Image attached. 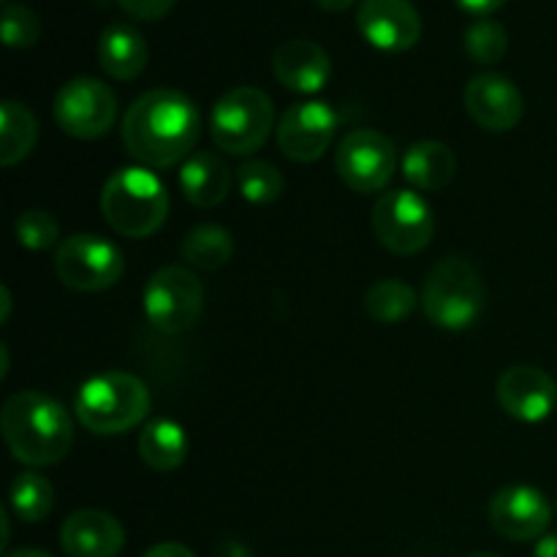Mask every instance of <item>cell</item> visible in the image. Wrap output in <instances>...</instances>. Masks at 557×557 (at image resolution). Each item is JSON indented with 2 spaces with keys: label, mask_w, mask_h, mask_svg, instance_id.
<instances>
[{
  "label": "cell",
  "mask_w": 557,
  "mask_h": 557,
  "mask_svg": "<svg viewBox=\"0 0 557 557\" xmlns=\"http://www.w3.org/2000/svg\"><path fill=\"white\" fill-rule=\"evenodd\" d=\"M101 212L109 228L120 237H152L169 218L166 185L152 174V169H117L101 188Z\"/></svg>",
  "instance_id": "obj_3"
},
{
  "label": "cell",
  "mask_w": 557,
  "mask_h": 557,
  "mask_svg": "<svg viewBox=\"0 0 557 557\" xmlns=\"http://www.w3.org/2000/svg\"><path fill=\"white\" fill-rule=\"evenodd\" d=\"M321 11H330V14H343V11L351 9L357 0H313Z\"/></svg>",
  "instance_id": "obj_35"
},
{
  "label": "cell",
  "mask_w": 557,
  "mask_h": 557,
  "mask_svg": "<svg viewBox=\"0 0 557 557\" xmlns=\"http://www.w3.org/2000/svg\"><path fill=\"white\" fill-rule=\"evenodd\" d=\"M5 557H52V555L41 553V549H16V553H9Z\"/></svg>",
  "instance_id": "obj_37"
},
{
  "label": "cell",
  "mask_w": 557,
  "mask_h": 557,
  "mask_svg": "<svg viewBox=\"0 0 557 557\" xmlns=\"http://www.w3.org/2000/svg\"><path fill=\"white\" fill-rule=\"evenodd\" d=\"M395 141L373 128H357L343 136L335 152L337 177L354 194H379L395 177Z\"/></svg>",
  "instance_id": "obj_11"
},
{
  "label": "cell",
  "mask_w": 557,
  "mask_h": 557,
  "mask_svg": "<svg viewBox=\"0 0 557 557\" xmlns=\"http://www.w3.org/2000/svg\"><path fill=\"white\" fill-rule=\"evenodd\" d=\"M147 60H150V47L136 27L125 25V22L103 27L101 41H98V63H101L103 74L117 82H131L141 76Z\"/></svg>",
  "instance_id": "obj_19"
},
{
  "label": "cell",
  "mask_w": 557,
  "mask_h": 557,
  "mask_svg": "<svg viewBox=\"0 0 557 557\" xmlns=\"http://www.w3.org/2000/svg\"><path fill=\"white\" fill-rule=\"evenodd\" d=\"M237 185L245 201H250L256 207H264L281 199L283 188H286V180L277 172L275 163L245 161L237 172Z\"/></svg>",
  "instance_id": "obj_28"
},
{
  "label": "cell",
  "mask_w": 557,
  "mask_h": 557,
  "mask_svg": "<svg viewBox=\"0 0 557 557\" xmlns=\"http://www.w3.org/2000/svg\"><path fill=\"white\" fill-rule=\"evenodd\" d=\"M60 547L69 557H117L125 547V528L109 511L79 509L65 517Z\"/></svg>",
  "instance_id": "obj_17"
},
{
  "label": "cell",
  "mask_w": 557,
  "mask_h": 557,
  "mask_svg": "<svg viewBox=\"0 0 557 557\" xmlns=\"http://www.w3.org/2000/svg\"><path fill=\"white\" fill-rule=\"evenodd\" d=\"M272 74L286 90L313 96L324 90L332 76V60L324 47L308 38H292L283 41L272 52Z\"/></svg>",
  "instance_id": "obj_18"
},
{
  "label": "cell",
  "mask_w": 557,
  "mask_h": 557,
  "mask_svg": "<svg viewBox=\"0 0 557 557\" xmlns=\"http://www.w3.org/2000/svg\"><path fill=\"white\" fill-rule=\"evenodd\" d=\"M141 557H196L194 553H190L185 544H177V542H161L156 544V547L147 549L145 555Z\"/></svg>",
  "instance_id": "obj_33"
},
{
  "label": "cell",
  "mask_w": 557,
  "mask_h": 557,
  "mask_svg": "<svg viewBox=\"0 0 557 557\" xmlns=\"http://www.w3.org/2000/svg\"><path fill=\"white\" fill-rule=\"evenodd\" d=\"M337 131V114L324 101H299L283 112L275 136L283 156L294 163H313L330 150Z\"/></svg>",
  "instance_id": "obj_12"
},
{
  "label": "cell",
  "mask_w": 557,
  "mask_h": 557,
  "mask_svg": "<svg viewBox=\"0 0 557 557\" xmlns=\"http://www.w3.org/2000/svg\"><path fill=\"white\" fill-rule=\"evenodd\" d=\"M0 294H3V315H0V321L5 324V321H9V313H11V292L3 286L0 288Z\"/></svg>",
  "instance_id": "obj_36"
},
{
  "label": "cell",
  "mask_w": 557,
  "mask_h": 557,
  "mask_svg": "<svg viewBox=\"0 0 557 557\" xmlns=\"http://www.w3.org/2000/svg\"><path fill=\"white\" fill-rule=\"evenodd\" d=\"M54 272L71 292H107L123 277V250L98 234H71L58 245Z\"/></svg>",
  "instance_id": "obj_9"
},
{
  "label": "cell",
  "mask_w": 557,
  "mask_h": 557,
  "mask_svg": "<svg viewBox=\"0 0 557 557\" xmlns=\"http://www.w3.org/2000/svg\"><path fill=\"white\" fill-rule=\"evenodd\" d=\"M11 509L22 522H41L54 509V487L47 476L38 471H22L11 482Z\"/></svg>",
  "instance_id": "obj_26"
},
{
  "label": "cell",
  "mask_w": 557,
  "mask_h": 557,
  "mask_svg": "<svg viewBox=\"0 0 557 557\" xmlns=\"http://www.w3.org/2000/svg\"><path fill=\"white\" fill-rule=\"evenodd\" d=\"M188 449L190 444L183 424L172 422V419H152L139 433L141 462L158 473H169L183 466Z\"/></svg>",
  "instance_id": "obj_22"
},
{
  "label": "cell",
  "mask_w": 557,
  "mask_h": 557,
  "mask_svg": "<svg viewBox=\"0 0 557 557\" xmlns=\"http://www.w3.org/2000/svg\"><path fill=\"white\" fill-rule=\"evenodd\" d=\"M375 239L395 256L422 253L435 237V212L422 194L386 190L379 196L370 215Z\"/></svg>",
  "instance_id": "obj_7"
},
{
  "label": "cell",
  "mask_w": 557,
  "mask_h": 557,
  "mask_svg": "<svg viewBox=\"0 0 557 557\" xmlns=\"http://www.w3.org/2000/svg\"><path fill=\"white\" fill-rule=\"evenodd\" d=\"M417 288L400 277H381L364 294V310L379 324H400L417 310Z\"/></svg>",
  "instance_id": "obj_25"
},
{
  "label": "cell",
  "mask_w": 557,
  "mask_h": 557,
  "mask_svg": "<svg viewBox=\"0 0 557 557\" xmlns=\"http://www.w3.org/2000/svg\"><path fill=\"white\" fill-rule=\"evenodd\" d=\"M145 315L163 335L194 330L205 310V288L188 267L169 264L152 272L145 286Z\"/></svg>",
  "instance_id": "obj_8"
},
{
  "label": "cell",
  "mask_w": 557,
  "mask_h": 557,
  "mask_svg": "<svg viewBox=\"0 0 557 557\" xmlns=\"http://www.w3.org/2000/svg\"><path fill=\"white\" fill-rule=\"evenodd\" d=\"M484 302H487V292H484L482 275L462 256H446L428 272L422 308L430 324L438 330H468L482 319Z\"/></svg>",
  "instance_id": "obj_5"
},
{
  "label": "cell",
  "mask_w": 557,
  "mask_h": 557,
  "mask_svg": "<svg viewBox=\"0 0 557 557\" xmlns=\"http://www.w3.org/2000/svg\"><path fill=\"white\" fill-rule=\"evenodd\" d=\"M76 419L96 435H123L150 413V389L139 375L109 370L92 375L76 395Z\"/></svg>",
  "instance_id": "obj_4"
},
{
  "label": "cell",
  "mask_w": 557,
  "mask_h": 557,
  "mask_svg": "<svg viewBox=\"0 0 557 557\" xmlns=\"http://www.w3.org/2000/svg\"><path fill=\"white\" fill-rule=\"evenodd\" d=\"M466 109L479 128L506 134L525 117V96L509 76L484 71L466 85Z\"/></svg>",
  "instance_id": "obj_15"
},
{
  "label": "cell",
  "mask_w": 557,
  "mask_h": 557,
  "mask_svg": "<svg viewBox=\"0 0 557 557\" xmlns=\"http://www.w3.org/2000/svg\"><path fill=\"white\" fill-rule=\"evenodd\" d=\"M120 9L131 16V20L139 22H158L174 9L177 0H117Z\"/></svg>",
  "instance_id": "obj_31"
},
{
  "label": "cell",
  "mask_w": 557,
  "mask_h": 557,
  "mask_svg": "<svg viewBox=\"0 0 557 557\" xmlns=\"http://www.w3.org/2000/svg\"><path fill=\"white\" fill-rule=\"evenodd\" d=\"M180 190L199 210H212L232 190V169L215 152H194L180 169Z\"/></svg>",
  "instance_id": "obj_20"
},
{
  "label": "cell",
  "mask_w": 557,
  "mask_h": 557,
  "mask_svg": "<svg viewBox=\"0 0 557 557\" xmlns=\"http://www.w3.org/2000/svg\"><path fill=\"white\" fill-rule=\"evenodd\" d=\"M14 234H16V243L27 250H41L54 248L60 245V223L52 212L47 210H25L20 212V218L14 221Z\"/></svg>",
  "instance_id": "obj_29"
},
{
  "label": "cell",
  "mask_w": 557,
  "mask_h": 557,
  "mask_svg": "<svg viewBox=\"0 0 557 557\" xmlns=\"http://www.w3.org/2000/svg\"><path fill=\"white\" fill-rule=\"evenodd\" d=\"M0 428L14 460L27 468H49L65 460L74 444L71 413L44 392H16L3 403Z\"/></svg>",
  "instance_id": "obj_2"
},
{
  "label": "cell",
  "mask_w": 557,
  "mask_h": 557,
  "mask_svg": "<svg viewBox=\"0 0 557 557\" xmlns=\"http://www.w3.org/2000/svg\"><path fill=\"white\" fill-rule=\"evenodd\" d=\"M180 256L194 270L215 272L232 261L234 237L228 228L218 226V223H201V226L190 228L185 234L183 245H180Z\"/></svg>",
  "instance_id": "obj_24"
},
{
  "label": "cell",
  "mask_w": 557,
  "mask_h": 557,
  "mask_svg": "<svg viewBox=\"0 0 557 557\" xmlns=\"http://www.w3.org/2000/svg\"><path fill=\"white\" fill-rule=\"evenodd\" d=\"M462 47H466V54L473 63L495 65L509 52V33H506V27L500 22L482 16V20L471 22L466 27Z\"/></svg>",
  "instance_id": "obj_27"
},
{
  "label": "cell",
  "mask_w": 557,
  "mask_h": 557,
  "mask_svg": "<svg viewBox=\"0 0 557 557\" xmlns=\"http://www.w3.org/2000/svg\"><path fill=\"white\" fill-rule=\"evenodd\" d=\"M41 16L22 3H5L3 5V22H0V33H3V44L9 49H30L33 44L41 38Z\"/></svg>",
  "instance_id": "obj_30"
},
{
  "label": "cell",
  "mask_w": 557,
  "mask_h": 557,
  "mask_svg": "<svg viewBox=\"0 0 557 557\" xmlns=\"http://www.w3.org/2000/svg\"><path fill=\"white\" fill-rule=\"evenodd\" d=\"M455 3L460 5L462 11H468V14H473L482 20V16H490V14H495L498 9H504L509 0H455Z\"/></svg>",
  "instance_id": "obj_32"
},
{
  "label": "cell",
  "mask_w": 557,
  "mask_h": 557,
  "mask_svg": "<svg viewBox=\"0 0 557 557\" xmlns=\"http://www.w3.org/2000/svg\"><path fill=\"white\" fill-rule=\"evenodd\" d=\"M38 141V120L25 103L3 101L0 107V163L16 166L33 152Z\"/></svg>",
  "instance_id": "obj_23"
},
{
  "label": "cell",
  "mask_w": 557,
  "mask_h": 557,
  "mask_svg": "<svg viewBox=\"0 0 557 557\" xmlns=\"http://www.w3.org/2000/svg\"><path fill=\"white\" fill-rule=\"evenodd\" d=\"M357 27L379 52L400 54L422 38V16L411 0H359Z\"/></svg>",
  "instance_id": "obj_14"
},
{
  "label": "cell",
  "mask_w": 557,
  "mask_h": 557,
  "mask_svg": "<svg viewBox=\"0 0 557 557\" xmlns=\"http://www.w3.org/2000/svg\"><path fill=\"white\" fill-rule=\"evenodd\" d=\"M533 557H557V533H544L533 547Z\"/></svg>",
  "instance_id": "obj_34"
},
{
  "label": "cell",
  "mask_w": 557,
  "mask_h": 557,
  "mask_svg": "<svg viewBox=\"0 0 557 557\" xmlns=\"http://www.w3.org/2000/svg\"><path fill=\"white\" fill-rule=\"evenodd\" d=\"M123 145L145 169H169L194 156L201 134L199 109L185 92L156 87L136 98L123 114Z\"/></svg>",
  "instance_id": "obj_1"
},
{
  "label": "cell",
  "mask_w": 557,
  "mask_h": 557,
  "mask_svg": "<svg viewBox=\"0 0 557 557\" xmlns=\"http://www.w3.org/2000/svg\"><path fill=\"white\" fill-rule=\"evenodd\" d=\"M468 557H498V555H490V553H479V555H468Z\"/></svg>",
  "instance_id": "obj_38"
},
{
  "label": "cell",
  "mask_w": 557,
  "mask_h": 557,
  "mask_svg": "<svg viewBox=\"0 0 557 557\" xmlns=\"http://www.w3.org/2000/svg\"><path fill=\"white\" fill-rule=\"evenodd\" d=\"M272 128H275V103L259 87H234L223 92L212 107V139L228 156H253L270 139Z\"/></svg>",
  "instance_id": "obj_6"
},
{
  "label": "cell",
  "mask_w": 557,
  "mask_h": 557,
  "mask_svg": "<svg viewBox=\"0 0 557 557\" xmlns=\"http://www.w3.org/2000/svg\"><path fill=\"white\" fill-rule=\"evenodd\" d=\"M490 525L509 542H539L553 522V506L531 484H509L490 500Z\"/></svg>",
  "instance_id": "obj_13"
},
{
  "label": "cell",
  "mask_w": 557,
  "mask_h": 557,
  "mask_svg": "<svg viewBox=\"0 0 557 557\" xmlns=\"http://www.w3.org/2000/svg\"><path fill=\"white\" fill-rule=\"evenodd\" d=\"M495 397L511 419L536 424L553 417L557 408V384L547 370L536 364H515L500 373Z\"/></svg>",
  "instance_id": "obj_16"
},
{
  "label": "cell",
  "mask_w": 557,
  "mask_h": 557,
  "mask_svg": "<svg viewBox=\"0 0 557 557\" xmlns=\"http://www.w3.org/2000/svg\"><path fill=\"white\" fill-rule=\"evenodd\" d=\"M457 158L449 145L435 139H422L411 145L403 156V177L422 194L444 190L455 180Z\"/></svg>",
  "instance_id": "obj_21"
},
{
  "label": "cell",
  "mask_w": 557,
  "mask_h": 557,
  "mask_svg": "<svg viewBox=\"0 0 557 557\" xmlns=\"http://www.w3.org/2000/svg\"><path fill=\"white\" fill-rule=\"evenodd\" d=\"M54 123L74 139H101L117 120V96L96 76L69 79L54 96Z\"/></svg>",
  "instance_id": "obj_10"
}]
</instances>
